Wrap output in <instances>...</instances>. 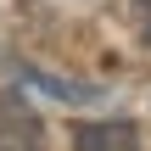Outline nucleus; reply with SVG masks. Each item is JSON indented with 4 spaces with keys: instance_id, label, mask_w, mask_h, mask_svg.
<instances>
[{
    "instance_id": "1",
    "label": "nucleus",
    "mask_w": 151,
    "mask_h": 151,
    "mask_svg": "<svg viewBox=\"0 0 151 151\" xmlns=\"http://www.w3.org/2000/svg\"><path fill=\"white\" fill-rule=\"evenodd\" d=\"M0 151H45V118L22 101V90H0Z\"/></svg>"
},
{
    "instance_id": "2",
    "label": "nucleus",
    "mask_w": 151,
    "mask_h": 151,
    "mask_svg": "<svg viewBox=\"0 0 151 151\" xmlns=\"http://www.w3.org/2000/svg\"><path fill=\"white\" fill-rule=\"evenodd\" d=\"M134 146H140L134 118H101L73 129V151H134Z\"/></svg>"
},
{
    "instance_id": "3",
    "label": "nucleus",
    "mask_w": 151,
    "mask_h": 151,
    "mask_svg": "<svg viewBox=\"0 0 151 151\" xmlns=\"http://www.w3.org/2000/svg\"><path fill=\"white\" fill-rule=\"evenodd\" d=\"M134 34L151 45V0H134Z\"/></svg>"
}]
</instances>
